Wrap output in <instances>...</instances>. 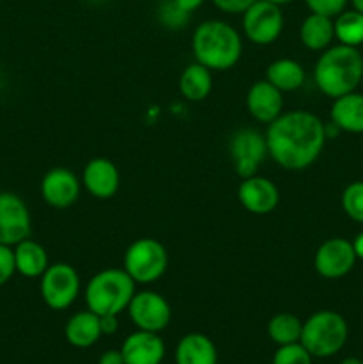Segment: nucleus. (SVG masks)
Masks as SVG:
<instances>
[{
	"label": "nucleus",
	"mask_w": 363,
	"mask_h": 364,
	"mask_svg": "<svg viewBox=\"0 0 363 364\" xmlns=\"http://www.w3.org/2000/svg\"><path fill=\"white\" fill-rule=\"evenodd\" d=\"M326 124L308 110L283 112L267 127V153L287 171L308 169L326 146Z\"/></svg>",
	"instance_id": "obj_1"
},
{
	"label": "nucleus",
	"mask_w": 363,
	"mask_h": 364,
	"mask_svg": "<svg viewBox=\"0 0 363 364\" xmlns=\"http://www.w3.org/2000/svg\"><path fill=\"white\" fill-rule=\"evenodd\" d=\"M192 55L210 71L231 70L241 60L242 38L223 20H206L192 34Z\"/></svg>",
	"instance_id": "obj_2"
},
{
	"label": "nucleus",
	"mask_w": 363,
	"mask_h": 364,
	"mask_svg": "<svg viewBox=\"0 0 363 364\" xmlns=\"http://www.w3.org/2000/svg\"><path fill=\"white\" fill-rule=\"evenodd\" d=\"M363 78V57L354 46L337 45L324 50L313 68L319 91L330 98L356 91Z\"/></svg>",
	"instance_id": "obj_3"
},
{
	"label": "nucleus",
	"mask_w": 363,
	"mask_h": 364,
	"mask_svg": "<svg viewBox=\"0 0 363 364\" xmlns=\"http://www.w3.org/2000/svg\"><path fill=\"white\" fill-rule=\"evenodd\" d=\"M135 287L125 269H105L91 277L85 284L84 299L89 311L102 315H120L130 304Z\"/></svg>",
	"instance_id": "obj_4"
},
{
	"label": "nucleus",
	"mask_w": 363,
	"mask_h": 364,
	"mask_svg": "<svg viewBox=\"0 0 363 364\" xmlns=\"http://www.w3.org/2000/svg\"><path fill=\"white\" fill-rule=\"evenodd\" d=\"M349 336V327L344 316L331 309H322L302 322L299 343L312 354V358H331L344 348Z\"/></svg>",
	"instance_id": "obj_5"
},
{
	"label": "nucleus",
	"mask_w": 363,
	"mask_h": 364,
	"mask_svg": "<svg viewBox=\"0 0 363 364\" xmlns=\"http://www.w3.org/2000/svg\"><path fill=\"white\" fill-rule=\"evenodd\" d=\"M169 255L162 242L139 238L132 242L123 256V269L135 284H152L166 274Z\"/></svg>",
	"instance_id": "obj_6"
},
{
	"label": "nucleus",
	"mask_w": 363,
	"mask_h": 364,
	"mask_svg": "<svg viewBox=\"0 0 363 364\" xmlns=\"http://www.w3.org/2000/svg\"><path fill=\"white\" fill-rule=\"evenodd\" d=\"M39 279V294L43 302L53 311L68 309L80 294V277L70 263L59 262L48 265Z\"/></svg>",
	"instance_id": "obj_7"
},
{
	"label": "nucleus",
	"mask_w": 363,
	"mask_h": 364,
	"mask_svg": "<svg viewBox=\"0 0 363 364\" xmlns=\"http://www.w3.org/2000/svg\"><path fill=\"white\" fill-rule=\"evenodd\" d=\"M283 25L285 18L281 7L267 0H256L242 13V31L255 45H273L283 32Z\"/></svg>",
	"instance_id": "obj_8"
},
{
	"label": "nucleus",
	"mask_w": 363,
	"mask_h": 364,
	"mask_svg": "<svg viewBox=\"0 0 363 364\" xmlns=\"http://www.w3.org/2000/svg\"><path fill=\"white\" fill-rule=\"evenodd\" d=\"M267 155L269 153H267L265 135L260 134L258 130L242 128L231 135L230 159L233 164V171L242 180L255 176Z\"/></svg>",
	"instance_id": "obj_9"
},
{
	"label": "nucleus",
	"mask_w": 363,
	"mask_h": 364,
	"mask_svg": "<svg viewBox=\"0 0 363 364\" xmlns=\"http://www.w3.org/2000/svg\"><path fill=\"white\" fill-rule=\"evenodd\" d=\"M132 323L139 331L160 333L171 322V306L160 294L152 290L135 291L127 308Z\"/></svg>",
	"instance_id": "obj_10"
},
{
	"label": "nucleus",
	"mask_w": 363,
	"mask_h": 364,
	"mask_svg": "<svg viewBox=\"0 0 363 364\" xmlns=\"http://www.w3.org/2000/svg\"><path fill=\"white\" fill-rule=\"evenodd\" d=\"M32 219L23 199L14 192H0V244L14 247L31 237Z\"/></svg>",
	"instance_id": "obj_11"
},
{
	"label": "nucleus",
	"mask_w": 363,
	"mask_h": 364,
	"mask_svg": "<svg viewBox=\"0 0 363 364\" xmlns=\"http://www.w3.org/2000/svg\"><path fill=\"white\" fill-rule=\"evenodd\" d=\"M356 259L358 258L352 249V242L335 237L319 245L313 258V267L324 279H340L354 269Z\"/></svg>",
	"instance_id": "obj_12"
},
{
	"label": "nucleus",
	"mask_w": 363,
	"mask_h": 364,
	"mask_svg": "<svg viewBox=\"0 0 363 364\" xmlns=\"http://www.w3.org/2000/svg\"><path fill=\"white\" fill-rule=\"evenodd\" d=\"M82 183L73 171L66 167H53L43 176L39 191L43 201L56 210L70 208L80 196Z\"/></svg>",
	"instance_id": "obj_13"
},
{
	"label": "nucleus",
	"mask_w": 363,
	"mask_h": 364,
	"mask_svg": "<svg viewBox=\"0 0 363 364\" xmlns=\"http://www.w3.org/2000/svg\"><path fill=\"white\" fill-rule=\"evenodd\" d=\"M237 198L242 208L253 215H267L280 205V191L276 185L269 178L258 174L242 180V183L238 185Z\"/></svg>",
	"instance_id": "obj_14"
},
{
	"label": "nucleus",
	"mask_w": 363,
	"mask_h": 364,
	"mask_svg": "<svg viewBox=\"0 0 363 364\" xmlns=\"http://www.w3.org/2000/svg\"><path fill=\"white\" fill-rule=\"evenodd\" d=\"M246 109L255 121L270 124L283 114V92L267 80L255 82L246 95Z\"/></svg>",
	"instance_id": "obj_15"
},
{
	"label": "nucleus",
	"mask_w": 363,
	"mask_h": 364,
	"mask_svg": "<svg viewBox=\"0 0 363 364\" xmlns=\"http://www.w3.org/2000/svg\"><path fill=\"white\" fill-rule=\"evenodd\" d=\"M82 185L96 199H110L120 188V171L109 159H93L85 164Z\"/></svg>",
	"instance_id": "obj_16"
},
{
	"label": "nucleus",
	"mask_w": 363,
	"mask_h": 364,
	"mask_svg": "<svg viewBox=\"0 0 363 364\" xmlns=\"http://www.w3.org/2000/svg\"><path fill=\"white\" fill-rule=\"evenodd\" d=\"M125 364H160L166 354V345L159 333L148 331H135L125 338L121 345Z\"/></svg>",
	"instance_id": "obj_17"
},
{
	"label": "nucleus",
	"mask_w": 363,
	"mask_h": 364,
	"mask_svg": "<svg viewBox=\"0 0 363 364\" xmlns=\"http://www.w3.org/2000/svg\"><path fill=\"white\" fill-rule=\"evenodd\" d=\"M331 123L340 132L347 134H363V95L349 92V95L335 98L331 105Z\"/></svg>",
	"instance_id": "obj_18"
},
{
	"label": "nucleus",
	"mask_w": 363,
	"mask_h": 364,
	"mask_svg": "<svg viewBox=\"0 0 363 364\" xmlns=\"http://www.w3.org/2000/svg\"><path fill=\"white\" fill-rule=\"evenodd\" d=\"M177 364H217V348L209 336L201 333H189L178 341L174 348Z\"/></svg>",
	"instance_id": "obj_19"
},
{
	"label": "nucleus",
	"mask_w": 363,
	"mask_h": 364,
	"mask_svg": "<svg viewBox=\"0 0 363 364\" xmlns=\"http://www.w3.org/2000/svg\"><path fill=\"white\" fill-rule=\"evenodd\" d=\"M13 251L14 265H16V272L20 276L34 279V277H41L48 269V252L39 242L32 240L31 237L14 245Z\"/></svg>",
	"instance_id": "obj_20"
},
{
	"label": "nucleus",
	"mask_w": 363,
	"mask_h": 364,
	"mask_svg": "<svg viewBox=\"0 0 363 364\" xmlns=\"http://www.w3.org/2000/svg\"><path fill=\"white\" fill-rule=\"evenodd\" d=\"M68 343L75 348H89L103 336L100 329V316L93 311L75 313L64 327Z\"/></svg>",
	"instance_id": "obj_21"
},
{
	"label": "nucleus",
	"mask_w": 363,
	"mask_h": 364,
	"mask_svg": "<svg viewBox=\"0 0 363 364\" xmlns=\"http://www.w3.org/2000/svg\"><path fill=\"white\" fill-rule=\"evenodd\" d=\"M299 39L306 48L313 50V52L330 48L331 41L335 39L333 18L310 13L299 27Z\"/></svg>",
	"instance_id": "obj_22"
},
{
	"label": "nucleus",
	"mask_w": 363,
	"mask_h": 364,
	"mask_svg": "<svg viewBox=\"0 0 363 364\" xmlns=\"http://www.w3.org/2000/svg\"><path fill=\"white\" fill-rule=\"evenodd\" d=\"M212 71L199 63H192L182 71L180 87L182 96L189 102H203L212 92Z\"/></svg>",
	"instance_id": "obj_23"
},
{
	"label": "nucleus",
	"mask_w": 363,
	"mask_h": 364,
	"mask_svg": "<svg viewBox=\"0 0 363 364\" xmlns=\"http://www.w3.org/2000/svg\"><path fill=\"white\" fill-rule=\"evenodd\" d=\"M265 80L281 92H290L301 87L306 80L305 68L294 59H276L267 66Z\"/></svg>",
	"instance_id": "obj_24"
},
{
	"label": "nucleus",
	"mask_w": 363,
	"mask_h": 364,
	"mask_svg": "<svg viewBox=\"0 0 363 364\" xmlns=\"http://www.w3.org/2000/svg\"><path fill=\"white\" fill-rule=\"evenodd\" d=\"M301 333L302 322L292 313H278L267 323V334L278 347L298 343L301 340Z\"/></svg>",
	"instance_id": "obj_25"
},
{
	"label": "nucleus",
	"mask_w": 363,
	"mask_h": 364,
	"mask_svg": "<svg viewBox=\"0 0 363 364\" xmlns=\"http://www.w3.org/2000/svg\"><path fill=\"white\" fill-rule=\"evenodd\" d=\"M335 38L345 46H359L363 45V14L356 9L342 11L338 16H335Z\"/></svg>",
	"instance_id": "obj_26"
},
{
	"label": "nucleus",
	"mask_w": 363,
	"mask_h": 364,
	"mask_svg": "<svg viewBox=\"0 0 363 364\" xmlns=\"http://www.w3.org/2000/svg\"><path fill=\"white\" fill-rule=\"evenodd\" d=\"M342 208L354 223L363 224V181H352L342 194Z\"/></svg>",
	"instance_id": "obj_27"
},
{
	"label": "nucleus",
	"mask_w": 363,
	"mask_h": 364,
	"mask_svg": "<svg viewBox=\"0 0 363 364\" xmlns=\"http://www.w3.org/2000/svg\"><path fill=\"white\" fill-rule=\"evenodd\" d=\"M312 354L301 343L281 345L274 352L273 364H312Z\"/></svg>",
	"instance_id": "obj_28"
},
{
	"label": "nucleus",
	"mask_w": 363,
	"mask_h": 364,
	"mask_svg": "<svg viewBox=\"0 0 363 364\" xmlns=\"http://www.w3.org/2000/svg\"><path fill=\"white\" fill-rule=\"evenodd\" d=\"M157 14H159L160 23L167 28H173V31L185 27L189 21V16H191L184 9H180L173 0H164L159 6V13Z\"/></svg>",
	"instance_id": "obj_29"
},
{
	"label": "nucleus",
	"mask_w": 363,
	"mask_h": 364,
	"mask_svg": "<svg viewBox=\"0 0 363 364\" xmlns=\"http://www.w3.org/2000/svg\"><path fill=\"white\" fill-rule=\"evenodd\" d=\"M306 7L310 9V13L324 14V16L335 18L345 11L347 6V0H305Z\"/></svg>",
	"instance_id": "obj_30"
},
{
	"label": "nucleus",
	"mask_w": 363,
	"mask_h": 364,
	"mask_svg": "<svg viewBox=\"0 0 363 364\" xmlns=\"http://www.w3.org/2000/svg\"><path fill=\"white\" fill-rule=\"evenodd\" d=\"M14 274H16V265H14L13 247L0 244V287L9 283Z\"/></svg>",
	"instance_id": "obj_31"
},
{
	"label": "nucleus",
	"mask_w": 363,
	"mask_h": 364,
	"mask_svg": "<svg viewBox=\"0 0 363 364\" xmlns=\"http://www.w3.org/2000/svg\"><path fill=\"white\" fill-rule=\"evenodd\" d=\"M256 0H212L214 6L226 14H242Z\"/></svg>",
	"instance_id": "obj_32"
},
{
	"label": "nucleus",
	"mask_w": 363,
	"mask_h": 364,
	"mask_svg": "<svg viewBox=\"0 0 363 364\" xmlns=\"http://www.w3.org/2000/svg\"><path fill=\"white\" fill-rule=\"evenodd\" d=\"M120 327V322H117V315H102L100 316V329H102V334H114Z\"/></svg>",
	"instance_id": "obj_33"
},
{
	"label": "nucleus",
	"mask_w": 363,
	"mask_h": 364,
	"mask_svg": "<svg viewBox=\"0 0 363 364\" xmlns=\"http://www.w3.org/2000/svg\"><path fill=\"white\" fill-rule=\"evenodd\" d=\"M98 364H125L121 350H107L100 355Z\"/></svg>",
	"instance_id": "obj_34"
},
{
	"label": "nucleus",
	"mask_w": 363,
	"mask_h": 364,
	"mask_svg": "<svg viewBox=\"0 0 363 364\" xmlns=\"http://www.w3.org/2000/svg\"><path fill=\"white\" fill-rule=\"evenodd\" d=\"M173 2L177 4L180 9H184L185 13L191 14V13H194L196 9H199V7L205 4V0H173Z\"/></svg>",
	"instance_id": "obj_35"
},
{
	"label": "nucleus",
	"mask_w": 363,
	"mask_h": 364,
	"mask_svg": "<svg viewBox=\"0 0 363 364\" xmlns=\"http://www.w3.org/2000/svg\"><path fill=\"white\" fill-rule=\"evenodd\" d=\"M352 249H354L356 258L363 259V231L354 237V240H352Z\"/></svg>",
	"instance_id": "obj_36"
},
{
	"label": "nucleus",
	"mask_w": 363,
	"mask_h": 364,
	"mask_svg": "<svg viewBox=\"0 0 363 364\" xmlns=\"http://www.w3.org/2000/svg\"><path fill=\"white\" fill-rule=\"evenodd\" d=\"M351 2H352V7H354L358 13L363 14V0H351Z\"/></svg>",
	"instance_id": "obj_37"
},
{
	"label": "nucleus",
	"mask_w": 363,
	"mask_h": 364,
	"mask_svg": "<svg viewBox=\"0 0 363 364\" xmlns=\"http://www.w3.org/2000/svg\"><path fill=\"white\" fill-rule=\"evenodd\" d=\"M267 2H270V4H276V6L283 7V6H287V4H292V2H294V0H267Z\"/></svg>",
	"instance_id": "obj_38"
},
{
	"label": "nucleus",
	"mask_w": 363,
	"mask_h": 364,
	"mask_svg": "<svg viewBox=\"0 0 363 364\" xmlns=\"http://www.w3.org/2000/svg\"><path fill=\"white\" fill-rule=\"evenodd\" d=\"M340 364H362V359H358V358H345Z\"/></svg>",
	"instance_id": "obj_39"
},
{
	"label": "nucleus",
	"mask_w": 363,
	"mask_h": 364,
	"mask_svg": "<svg viewBox=\"0 0 363 364\" xmlns=\"http://www.w3.org/2000/svg\"><path fill=\"white\" fill-rule=\"evenodd\" d=\"M89 2H95V4H100V2H105V0H89Z\"/></svg>",
	"instance_id": "obj_40"
},
{
	"label": "nucleus",
	"mask_w": 363,
	"mask_h": 364,
	"mask_svg": "<svg viewBox=\"0 0 363 364\" xmlns=\"http://www.w3.org/2000/svg\"><path fill=\"white\" fill-rule=\"evenodd\" d=\"M0 75H2V63H0Z\"/></svg>",
	"instance_id": "obj_41"
},
{
	"label": "nucleus",
	"mask_w": 363,
	"mask_h": 364,
	"mask_svg": "<svg viewBox=\"0 0 363 364\" xmlns=\"http://www.w3.org/2000/svg\"><path fill=\"white\" fill-rule=\"evenodd\" d=\"M362 364H363V359H362Z\"/></svg>",
	"instance_id": "obj_42"
}]
</instances>
